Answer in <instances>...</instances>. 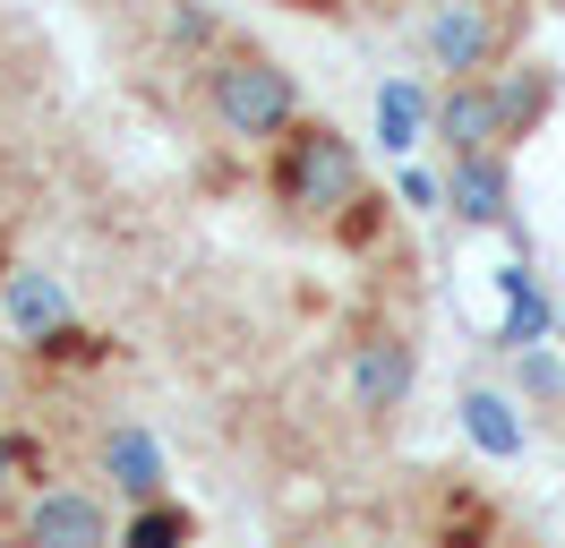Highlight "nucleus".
<instances>
[{"instance_id": "dca6fc26", "label": "nucleus", "mask_w": 565, "mask_h": 548, "mask_svg": "<svg viewBox=\"0 0 565 548\" xmlns=\"http://www.w3.org/2000/svg\"><path fill=\"white\" fill-rule=\"evenodd\" d=\"M163 34H172V52H189V61H206V52H223V27H214L198 0H172V18H163Z\"/></svg>"}, {"instance_id": "f3484780", "label": "nucleus", "mask_w": 565, "mask_h": 548, "mask_svg": "<svg viewBox=\"0 0 565 548\" xmlns=\"http://www.w3.org/2000/svg\"><path fill=\"white\" fill-rule=\"evenodd\" d=\"M394 198L412 205V214H446V171H420V164H403V180H394Z\"/></svg>"}, {"instance_id": "20e7f679", "label": "nucleus", "mask_w": 565, "mask_h": 548, "mask_svg": "<svg viewBox=\"0 0 565 548\" xmlns=\"http://www.w3.org/2000/svg\"><path fill=\"white\" fill-rule=\"evenodd\" d=\"M412 386H420V342L412 335H360L352 360H343V403L360 420H394V411L412 403Z\"/></svg>"}, {"instance_id": "f257e3e1", "label": "nucleus", "mask_w": 565, "mask_h": 548, "mask_svg": "<svg viewBox=\"0 0 565 548\" xmlns=\"http://www.w3.org/2000/svg\"><path fill=\"white\" fill-rule=\"evenodd\" d=\"M198 95H206V120L223 137H241V146H275L291 137L309 112H300V77L275 61V52H257V43H223L198 61Z\"/></svg>"}, {"instance_id": "aec40b11", "label": "nucleus", "mask_w": 565, "mask_h": 548, "mask_svg": "<svg viewBox=\"0 0 565 548\" xmlns=\"http://www.w3.org/2000/svg\"><path fill=\"white\" fill-rule=\"evenodd\" d=\"M0 394H9V369H0Z\"/></svg>"}, {"instance_id": "f03ea898", "label": "nucleus", "mask_w": 565, "mask_h": 548, "mask_svg": "<svg viewBox=\"0 0 565 548\" xmlns=\"http://www.w3.org/2000/svg\"><path fill=\"white\" fill-rule=\"evenodd\" d=\"M266 189H275V205L300 214V223H343V214L369 198V164H360V146L334 129V120H300L291 137H275Z\"/></svg>"}, {"instance_id": "a211bd4d", "label": "nucleus", "mask_w": 565, "mask_h": 548, "mask_svg": "<svg viewBox=\"0 0 565 548\" xmlns=\"http://www.w3.org/2000/svg\"><path fill=\"white\" fill-rule=\"evenodd\" d=\"M18 463H26V445H18V438H9V429H0V488L18 479Z\"/></svg>"}, {"instance_id": "9b49d317", "label": "nucleus", "mask_w": 565, "mask_h": 548, "mask_svg": "<svg viewBox=\"0 0 565 548\" xmlns=\"http://www.w3.org/2000/svg\"><path fill=\"white\" fill-rule=\"evenodd\" d=\"M95 454H104V479L129 497V506L163 497V479H172V472H163V445H154V429H138V420H111Z\"/></svg>"}, {"instance_id": "6ab92c4d", "label": "nucleus", "mask_w": 565, "mask_h": 548, "mask_svg": "<svg viewBox=\"0 0 565 548\" xmlns=\"http://www.w3.org/2000/svg\"><path fill=\"white\" fill-rule=\"evenodd\" d=\"M557 342H565V301H557Z\"/></svg>"}, {"instance_id": "9d476101", "label": "nucleus", "mask_w": 565, "mask_h": 548, "mask_svg": "<svg viewBox=\"0 0 565 548\" xmlns=\"http://www.w3.org/2000/svg\"><path fill=\"white\" fill-rule=\"evenodd\" d=\"M462 438L480 445L489 463H523V445H531V420H523V394H497V386H462Z\"/></svg>"}, {"instance_id": "f8f14e48", "label": "nucleus", "mask_w": 565, "mask_h": 548, "mask_svg": "<svg viewBox=\"0 0 565 548\" xmlns=\"http://www.w3.org/2000/svg\"><path fill=\"white\" fill-rule=\"evenodd\" d=\"M369 112H377V146L386 155H412L420 137H437V95H428L420 77H386Z\"/></svg>"}, {"instance_id": "1a4fd4ad", "label": "nucleus", "mask_w": 565, "mask_h": 548, "mask_svg": "<svg viewBox=\"0 0 565 548\" xmlns=\"http://www.w3.org/2000/svg\"><path fill=\"white\" fill-rule=\"evenodd\" d=\"M497 292H505V317H497V351L514 360V351H531V342H557V301L540 292V274H531V257H514V266L497 274Z\"/></svg>"}, {"instance_id": "0eeeda50", "label": "nucleus", "mask_w": 565, "mask_h": 548, "mask_svg": "<svg viewBox=\"0 0 565 548\" xmlns=\"http://www.w3.org/2000/svg\"><path fill=\"white\" fill-rule=\"evenodd\" d=\"M437 146H446V155H497V146H505L497 77H446V86H437ZM505 155H514V146H505Z\"/></svg>"}, {"instance_id": "423d86ee", "label": "nucleus", "mask_w": 565, "mask_h": 548, "mask_svg": "<svg viewBox=\"0 0 565 548\" xmlns=\"http://www.w3.org/2000/svg\"><path fill=\"white\" fill-rule=\"evenodd\" d=\"M446 214L462 232H523L514 223V164L497 155H446Z\"/></svg>"}, {"instance_id": "4468645a", "label": "nucleus", "mask_w": 565, "mask_h": 548, "mask_svg": "<svg viewBox=\"0 0 565 548\" xmlns=\"http://www.w3.org/2000/svg\"><path fill=\"white\" fill-rule=\"evenodd\" d=\"M120 548H189V514H180L172 497H146V506H129V523H120Z\"/></svg>"}, {"instance_id": "ddd939ff", "label": "nucleus", "mask_w": 565, "mask_h": 548, "mask_svg": "<svg viewBox=\"0 0 565 548\" xmlns=\"http://www.w3.org/2000/svg\"><path fill=\"white\" fill-rule=\"evenodd\" d=\"M497 112H505V146H523V137L557 112V68H540V61L497 68Z\"/></svg>"}, {"instance_id": "6e6552de", "label": "nucleus", "mask_w": 565, "mask_h": 548, "mask_svg": "<svg viewBox=\"0 0 565 548\" xmlns=\"http://www.w3.org/2000/svg\"><path fill=\"white\" fill-rule=\"evenodd\" d=\"M0 317H9V335L26 342V351H43L52 335H70V326H77V317H70V283L43 274V266H18L9 283H0Z\"/></svg>"}, {"instance_id": "2eb2a0df", "label": "nucleus", "mask_w": 565, "mask_h": 548, "mask_svg": "<svg viewBox=\"0 0 565 548\" xmlns=\"http://www.w3.org/2000/svg\"><path fill=\"white\" fill-rule=\"evenodd\" d=\"M514 394H523V403H565V342L514 351Z\"/></svg>"}, {"instance_id": "7ed1b4c3", "label": "nucleus", "mask_w": 565, "mask_h": 548, "mask_svg": "<svg viewBox=\"0 0 565 548\" xmlns=\"http://www.w3.org/2000/svg\"><path fill=\"white\" fill-rule=\"evenodd\" d=\"M420 52H428V68H446V77H497V52H505L497 0H437L420 18Z\"/></svg>"}, {"instance_id": "39448f33", "label": "nucleus", "mask_w": 565, "mask_h": 548, "mask_svg": "<svg viewBox=\"0 0 565 548\" xmlns=\"http://www.w3.org/2000/svg\"><path fill=\"white\" fill-rule=\"evenodd\" d=\"M18 540L26 548H120V523H111V506L95 497V488H35L26 497V514H18Z\"/></svg>"}]
</instances>
